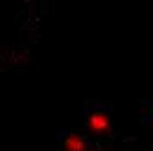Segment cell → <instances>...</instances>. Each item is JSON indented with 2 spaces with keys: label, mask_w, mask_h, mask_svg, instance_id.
Segmentation results:
<instances>
[{
  "label": "cell",
  "mask_w": 153,
  "mask_h": 151,
  "mask_svg": "<svg viewBox=\"0 0 153 151\" xmlns=\"http://www.w3.org/2000/svg\"><path fill=\"white\" fill-rule=\"evenodd\" d=\"M86 128L93 135L104 137L109 135L113 130V121H111V114L104 107H95L90 109L86 114Z\"/></svg>",
  "instance_id": "6da1fadb"
},
{
  "label": "cell",
  "mask_w": 153,
  "mask_h": 151,
  "mask_svg": "<svg viewBox=\"0 0 153 151\" xmlns=\"http://www.w3.org/2000/svg\"><path fill=\"white\" fill-rule=\"evenodd\" d=\"M62 150L63 151H88V142L81 134L69 132L62 139Z\"/></svg>",
  "instance_id": "7a4b0ae2"
}]
</instances>
